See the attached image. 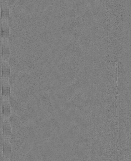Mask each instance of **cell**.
Instances as JSON below:
<instances>
[{"mask_svg": "<svg viewBox=\"0 0 131 161\" xmlns=\"http://www.w3.org/2000/svg\"><path fill=\"white\" fill-rule=\"evenodd\" d=\"M11 135V127L8 119H4L3 123V135L4 139L9 140Z\"/></svg>", "mask_w": 131, "mask_h": 161, "instance_id": "1", "label": "cell"}, {"mask_svg": "<svg viewBox=\"0 0 131 161\" xmlns=\"http://www.w3.org/2000/svg\"><path fill=\"white\" fill-rule=\"evenodd\" d=\"M3 116L4 119H8L11 114V106L8 99L4 98L2 104Z\"/></svg>", "mask_w": 131, "mask_h": 161, "instance_id": "2", "label": "cell"}, {"mask_svg": "<svg viewBox=\"0 0 131 161\" xmlns=\"http://www.w3.org/2000/svg\"><path fill=\"white\" fill-rule=\"evenodd\" d=\"M11 153V147L9 140L4 139L3 143V155L4 158H10Z\"/></svg>", "mask_w": 131, "mask_h": 161, "instance_id": "3", "label": "cell"}]
</instances>
